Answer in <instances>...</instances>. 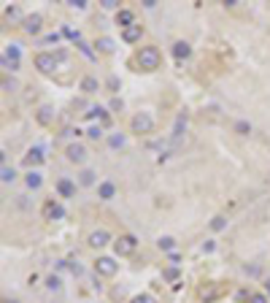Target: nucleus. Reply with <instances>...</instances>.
I'll use <instances>...</instances> for the list:
<instances>
[{
	"instance_id": "1",
	"label": "nucleus",
	"mask_w": 270,
	"mask_h": 303,
	"mask_svg": "<svg viewBox=\"0 0 270 303\" xmlns=\"http://www.w3.org/2000/svg\"><path fill=\"white\" fill-rule=\"evenodd\" d=\"M135 63H138L141 71H157V68L162 65V54H160V49H157V46H141Z\"/></svg>"
},
{
	"instance_id": "2",
	"label": "nucleus",
	"mask_w": 270,
	"mask_h": 303,
	"mask_svg": "<svg viewBox=\"0 0 270 303\" xmlns=\"http://www.w3.org/2000/svg\"><path fill=\"white\" fill-rule=\"evenodd\" d=\"M135 249H138V238H135L132 233H124V236H119V238L114 241L116 257H127V254H132Z\"/></svg>"
},
{
	"instance_id": "3",
	"label": "nucleus",
	"mask_w": 270,
	"mask_h": 303,
	"mask_svg": "<svg viewBox=\"0 0 270 303\" xmlns=\"http://www.w3.org/2000/svg\"><path fill=\"white\" fill-rule=\"evenodd\" d=\"M19 60H22V49H19V44H6V49H3V68L6 71H19Z\"/></svg>"
},
{
	"instance_id": "4",
	"label": "nucleus",
	"mask_w": 270,
	"mask_h": 303,
	"mask_svg": "<svg viewBox=\"0 0 270 303\" xmlns=\"http://www.w3.org/2000/svg\"><path fill=\"white\" fill-rule=\"evenodd\" d=\"M130 127H132V133H152V130H154V119H152V114H146V111L135 114V116H132V122H130Z\"/></svg>"
},
{
	"instance_id": "5",
	"label": "nucleus",
	"mask_w": 270,
	"mask_h": 303,
	"mask_svg": "<svg viewBox=\"0 0 270 303\" xmlns=\"http://www.w3.org/2000/svg\"><path fill=\"white\" fill-rule=\"evenodd\" d=\"M33 63H35V68H38L41 73H52L54 68H57V63H60V60H57V54L41 52V54H35V60H33Z\"/></svg>"
},
{
	"instance_id": "6",
	"label": "nucleus",
	"mask_w": 270,
	"mask_h": 303,
	"mask_svg": "<svg viewBox=\"0 0 270 303\" xmlns=\"http://www.w3.org/2000/svg\"><path fill=\"white\" fill-rule=\"evenodd\" d=\"M119 271V263L114 257H98L95 260V274H100V276H114Z\"/></svg>"
},
{
	"instance_id": "7",
	"label": "nucleus",
	"mask_w": 270,
	"mask_h": 303,
	"mask_svg": "<svg viewBox=\"0 0 270 303\" xmlns=\"http://www.w3.org/2000/svg\"><path fill=\"white\" fill-rule=\"evenodd\" d=\"M54 190H57L60 198H73L76 195V182H73V179H68V176H60L57 184H54Z\"/></svg>"
},
{
	"instance_id": "8",
	"label": "nucleus",
	"mask_w": 270,
	"mask_h": 303,
	"mask_svg": "<svg viewBox=\"0 0 270 303\" xmlns=\"http://www.w3.org/2000/svg\"><path fill=\"white\" fill-rule=\"evenodd\" d=\"M65 157H68L70 162H76V165H81V162L86 160V146H84V144H68Z\"/></svg>"
},
{
	"instance_id": "9",
	"label": "nucleus",
	"mask_w": 270,
	"mask_h": 303,
	"mask_svg": "<svg viewBox=\"0 0 270 303\" xmlns=\"http://www.w3.org/2000/svg\"><path fill=\"white\" fill-rule=\"evenodd\" d=\"M25 33L27 35H38L41 33V27H43V19H41V14H33V17H25Z\"/></svg>"
},
{
	"instance_id": "10",
	"label": "nucleus",
	"mask_w": 270,
	"mask_h": 303,
	"mask_svg": "<svg viewBox=\"0 0 270 303\" xmlns=\"http://www.w3.org/2000/svg\"><path fill=\"white\" fill-rule=\"evenodd\" d=\"M43 217H46V220H65V208H62V203L49 200V203L43 206Z\"/></svg>"
},
{
	"instance_id": "11",
	"label": "nucleus",
	"mask_w": 270,
	"mask_h": 303,
	"mask_svg": "<svg viewBox=\"0 0 270 303\" xmlns=\"http://www.w3.org/2000/svg\"><path fill=\"white\" fill-rule=\"evenodd\" d=\"M98 198H100V200H111V198H116V184L111 182V179H106V182H100V184H98Z\"/></svg>"
},
{
	"instance_id": "12",
	"label": "nucleus",
	"mask_w": 270,
	"mask_h": 303,
	"mask_svg": "<svg viewBox=\"0 0 270 303\" xmlns=\"http://www.w3.org/2000/svg\"><path fill=\"white\" fill-rule=\"evenodd\" d=\"M43 160H46V157H43V149H41V146H33V149L27 152V157H25V165L33 170L35 165H41Z\"/></svg>"
},
{
	"instance_id": "13",
	"label": "nucleus",
	"mask_w": 270,
	"mask_h": 303,
	"mask_svg": "<svg viewBox=\"0 0 270 303\" xmlns=\"http://www.w3.org/2000/svg\"><path fill=\"white\" fill-rule=\"evenodd\" d=\"M141 35H144V27H141V25H132V27L122 30V41L124 44H138Z\"/></svg>"
},
{
	"instance_id": "14",
	"label": "nucleus",
	"mask_w": 270,
	"mask_h": 303,
	"mask_svg": "<svg viewBox=\"0 0 270 303\" xmlns=\"http://www.w3.org/2000/svg\"><path fill=\"white\" fill-rule=\"evenodd\" d=\"M78 184H81V187H95V184H98V174H95L92 168H81L78 170Z\"/></svg>"
},
{
	"instance_id": "15",
	"label": "nucleus",
	"mask_w": 270,
	"mask_h": 303,
	"mask_svg": "<svg viewBox=\"0 0 270 303\" xmlns=\"http://www.w3.org/2000/svg\"><path fill=\"white\" fill-rule=\"evenodd\" d=\"M108 241H111L108 230H92V233H89V246H95V249H100V246H106Z\"/></svg>"
},
{
	"instance_id": "16",
	"label": "nucleus",
	"mask_w": 270,
	"mask_h": 303,
	"mask_svg": "<svg viewBox=\"0 0 270 303\" xmlns=\"http://www.w3.org/2000/svg\"><path fill=\"white\" fill-rule=\"evenodd\" d=\"M116 25L122 27V30L132 27V25H135V14H132L130 9H122V11H116Z\"/></svg>"
},
{
	"instance_id": "17",
	"label": "nucleus",
	"mask_w": 270,
	"mask_h": 303,
	"mask_svg": "<svg viewBox=\"0 0 270 303\" xmlns=\"http://www.w3.org/2000/svg\"><path fill=\"white\" fill-rule=\"evenodd\" d=\"M187 122H189L187 114H178V116H176V125H173V141H176V144L181 141V136L187 133Z\"/></svg>"
},
{
	"instance_id": "18",
	"label": "nucleus",
	"mask_w": 270,
	"mask_h": 303,
	"mask_svg": "<svg viewBox=\"0 0 270 303\" xmlns=\"http://www.w3.org/2000/svg\"><path fill=\"white\" fill-rule=\"evenodd\" d=\"M95 49L103 52V54H111L116 49V41H114V38H108V35H100L98 41H95Z\"/></svg>"
},
{
	"instance_id": "19",
	"label": "nucleus",
	"mask_w": 270,
	"mask_h": 303,
	"mask_svg": "<svg viewBox=\"0 0 270 303\" xmlns=\"http://www.w3.org/2000/svg\"><path fill=\"white\" fill-rule=\"evenodd\" d=\"M170 52H173V57H176V60H187L189 54H192V46H189L187 41H176Z\"/></svg>"
},
{
	"instance_id": "20",
	"label": "nucleus",
	"mask_w": 270,
	"mask_h": 303,
	"mask_svg": "<svg viewBox=\"0 0 270 303\" xmlns=\"http://www.w3.org/2000/svg\"><path fill=\"white\" fill-rule=\"evenodd\" d=\"M25 184H27V190H41V184H43V176H41V170H27V176H25Z\"/></svg>"
},
{
	"instance_id": "21",
	"label": "nucleus",
	"mask_w": 270,
	"mask_h": 303,
	"mask_svg": "<svg viewBox=\"0 0 270 303\" xmlns=\"http://www.w3.org/2000/svg\"><path fill=\"white\" fill-rule=\"evenodd\" d=\"M78 90L86 92V95H92V92H98V90H100V81L95 79V76H84L81 84H78Z\"/></svg>"
},
{
	"instance_id": "22",
	"label": "nucleus",
	"mask_w": 270,
	"mask_h": 303,
	"mask_svg": "<svg viewBox=\"0 0 270 303\" xmlns=\"http://www.w3.org/2000/svg\"><path fill=\"white\" fill-rule=\"evenodd\" d=\"M84 116H86V119H103V122H108V114H106V108H103V106H89Z\"/></svg>"
},
{
	"instance_id": "23",
	"label": "nucleus",
	"mask_w": 270,
	"mask_h": 303,
	"mask_svg": "<svg viewBox=\"0 0 270 303\" xmlns=\"http://www.w3.org/2000/svg\"><path fill=\"white\" fill-rule=\"evenodd\" d=\"M52 119H54V108L52 106L38 108V122H41V125H52Z\"/></svg>"
},
{
	"instance_id": "24",
	"label": "nucleus",
	"mask_w": 270,
	"mask_h": 303,
	"mask_svg": "<svg viewBox=\"0 0 270 303\" xmlns=\"http://www.w3.org/2000/svg\"><path fill=\"white\" fill-rule=\"evenodd\" d=\"M157 246H160V249L162 252H173V249H176V238H173V236H160V238H157Z\"/></svg>"
},
{
	"instance_id": "25",
	"label": "nucleus",
	"mask_w": 270,
	"mask_h": 303,
	"mask_svg": "<svg viewBox=\"0 0 270 303\" xmlns=\"http://www.w3.org/2000/svg\"><path fill=\"white\" fill-rule=\"evenodd\" d=\"M6 19H11V22H25V17H22V9L19 6H6Z\"/></svg>"
},
{
	"instance_id": "26",
	"label": "nucleus",
	"mask_w": 270,
	"mask_h": 303,
	"mask_svg": "<svg viewBox=\"0 0 270 303\" xmlns=\"http://www.w3.org/2000/svg\"><path fill=\"white\" fill-rule=\"evenodd\" d=\"M233 130L238 136H249L251 133V122H246V119H238L235 125H233Z\"/></svg>"
},
{
	"instance_id": "27",
	"label": "nucleus",
	"mask_w": 270,
	"mask_h": 303,
	"mask_svg": "<svg viewBox=\"0 0 270 303\" xmlns=\"http://www.w3.org/2000/svg\"><path fill=\"white\" fill-rule=\"evenodd\" d=\"M46 290H52V292H60L62 290V279L60 276H46Z\"/></svg>"
},
{
	"instance_id": "28",
	"label": "nucleus",
	"mask_w": 270,
	"mask_h": 303,
	"mask_svg": "<svg viewBox=\"0 0 270 303\" xmlns=\"http://www.w3.org/2000/svg\"><path fill=\"white\" fill-rule=\"evenodd\" d=\"M127 144V138L122 133H114V136H108V146L111 149H122V146Z\"/></svg>"
},
{
	"instance_id": "29",
	"label": "nucleus",
	"mask_w": 270,
	"mask_h": 303,
	"mask_svg": "<svg viewBox=\"0 0 270 303\" xmlns=\"http://www.w3.org/2000/svg\"><path fill=\"white\" fill-rule=\"evenodd\" d=\"M211 230L213 233H221V230H227V220H224V217H213V220H211Z\"/></svg>"
},
{
	"instance_id": "30",
	"label": "nucleus",
	"mask_w": 270,
	"mask_h": 303,
	"mask_svg": "<svg viewBox=\"0 0 270 303\" xmlns=\"http://www.w3.org/2000/svg\"><path fill=\"white\" fill-rule=\"evenodd\" d=\"M0 179H3V184H11L14 179H17V170H14L11 165H6V162H3V176H0Z\"/></svg>"
},
{
	"instance_id": "31",
	"label": "nucleus",
	"mask_w": 270,
	"mask_h": 303,
	"mask_svg": "<svg viewBox=\"0 0 270 303\" xmlns=\"http://www.w3.org/2000/svg\"><path fill=\"white\" fill-rule=\"evenodd\" d=\"M86 138H92V141H100V138H103V127H100V125L86 127Z\"/></svg>"
},
{
	"instance_id": "32",
	"label": "nucleus",
	"mask_w": 270,
	"mask_h": 303,
	"mask_svg": "<svg viewBox=\"0 0 270 303\" xmlns=\"http://www.w3.org/2000/svg\"><path fill=\"white\" fill-rule=\"evenodd\" d=\"M216 295H219V290H216V287H208V290H203V292H200V298H203L205 303H211L213 298H216Z\"/></svg>"
},
{
	"instance_id": "33",
	"label": "nucleus",
	"mask_w": 270,
	"mask_h": 303,
	"mask_svg": "<svg viewBox=\"0 0 270 303\" xmlns=\"http://www.w3.org/2000/svg\"><path fill=\"white\" fill-rule=\"evenodd\" d=\"M62 35H65V38H70V41H78V44H81V33H78V30L62 27Z\"/></svg>"
},
{
	"instance_id": "34",
	"label": "nucleus",
	"mask_w": 270,
	"mask_h": 303,
	"mask_svg": "<svg viewBox=\"0 0 270 303\" xmlns=\"http://www.w3.org/2000/svg\"><path fill=\"white\" fill-rule=\"evenodd\" d=\"M130 303H157V298H154V295H149V292H144V295H135Z\"/></svg>"
},
{
	"instance_id": "35",
	"label": "nucleus",
	"mask_w": 270,
	"mask_h": 303,
	"mask_svg": "<svg viewBox=\"0 0 270 303\" xmlns=\"http://www.w3.org/2000/svg\"><path fill=\"white\" fill-rule=\"evenodd\" d=\"M17 87H19V84L14 81V79H9V76H6V79H3V90H6V92H14Z\"/></svg>"
},
{
	"instance_id": "36",
	"label": "nucleus",
	"mask_w": 270,
	"mask_h": 303,
	"mask_svg": "<svg viewBox=\"0 0 270 303\" xmlns=\"http://www.w3.org/2000/svg\"><path fill=\"white\" fill-rule=\"evenodd\" d=\"M165 279H168V282H173V279H178V266H170L168 271H165Z\"/></svg>"
},
{
	"instance_id": "37",
	"label": "nucleus",
	"mask_w": 270,
	"mask_h": 303,
	"mask_svg": "<svg viewBox=\"0 0 270 303\" xmlns=\"http://www.w3.org/2000/svg\"><path fill=\"white\" fill-rule=\"evenodd\" d=\"M249 300H251V303H270V300H267V295H262V292L249 295Z\"/></svg>"
},
{
	"instance_id": "38",
	"label": "nucleus",
	"mask_w": 270,
	"mask_h": 303,
	"mask_svg": "<svg viewBox=\"0 0 270 303\" xmlns=\"http://www.w3.org/2000/svg\"><path fill=\"white\" fill-rule=\"evenodd\" d=\"M68 6H70V9H78V11H84V9H86V0H68Z\"/></svg>"
},
{
	"instance_id": "39",
	"label": "nucleus",
	"mask_w": 270,
	"mask_h": 303,
	"mask_svg": "<svg viewBox=\"0 0 270 303\" xmlns=\"http://www.w3.org/2000/svg\"><path fill=\"white\" fill-rule=\"evenodd\" d=\"M100 6H103V9H116V11H122V9H119V0H100Z\"/></svg>"
},
{
	"instance_id": "40",
	"label": "nucleus",
	"mask_w": 270,
	"mask_h": 303,
	"mask_svg": "<svg viewBox=\"0 0 270 303\" xmlns=\"http://www.w3.org/2000/svg\"><path fill=\"white\" fill-rule=\"evenodd\" d=\"M60 38H62V33H49L43 38V44H60Z\"/></svg>"
},
{
	"instance_id": "41",
	"label": "nucleus",
	"mask_w": 270,
	"mask_h": 303,
	"mask_svg": "<svg viewBox=\"0 0 270 303\" xmlns=\"http://www.w3.org/2000/svg\"><path fill=\"white\" fill-rule=\"evenodd\" d=\"M70 274H73V276H81V274H84V268L78 266V263H70Z\"/></svg>"
},
{
	"instance_id": "42",
	"label": "nucleus",
	"mask_w": 270,
	"mask_h": 303,
	"mask_svg": "<svg viewBox=\"0 0 270 303\" xmlns=\"http://www.w3.org/2000/svg\"><path fill=\"white\" fill-rule=\"evenodd\" d=\"M243 271H246L249 276H259V266H246Z\"/></svg>"
},
{
	"instance_id": "43",
	"label": "nucleus",
	"mask_w": 270,
	"mask_h": 303,
	"mask_svg": "<svg viewBox=\"0 0 270 303\" xmlns=\"http://www.w3.org/2000/svg\"><path fill=\"white\" fill-rule=\"evenodd\" d=\"M78 49H81V52H84V54H86V57H89V60L95 57V54H92V49H89V46H86V44H78Z\"/></svg>"
},
{
	"instance_id": "44",
	"label": "nucleus",
	"mask_w": 270,
	"mask_h": 303,
	"mask_svg": "<svg viewBox=\"0 0 270 303\" xmlns=\"http://www.w3.org/2000/svg\"><path fill=\"white\" fill-rule=\"evenodd\" d=\"M111 108H114V111H122V100L114 98V100H111Z\"/></svg>"
},
{
	"instance_id": "45",
	"label": "nucleus",
	"mask_w": 270,
	"mask_h": 303,
	"mask_svg": "<svg viewBox=\"0 0 270 303\" xmlns=\"http://www.w3.org/2000/svg\"><path fill=\"white\" fill-rule=\"evenodd\" d=\"M108 87L111 90H119V79H116V76H111V79H108Z\"/></svg>"
},
{
	"instance_id": "46",
	"label": "nucleus",
	"mask_w": 270,
	"mask_h": 303,
	"mask_svg": "<svg viewBox=\"0 0 270 303\" xmlns=\"http://www.w3.org/2000/svg\"><path fill=\"white\" fill-rule=\"evenodd\" d=\"M213 246H216L213 241H205V244H203V252H213Z\"/></svg>"
},
{
	"instance_id": "47",
	"label": "nucleus",
	"mask_w": 270,
	"mask_h": 303,
	"mask_svg": "<svg viewBox=\"0 0 270 303\" xmlns=\"http://www.w3.org/2000/svg\"><path fill=\"white\" fill-rule=\"evenodd\" d=\"M3 303H19V300H11V298H6V300H3Z\"/></svg>"
},
{
	"instance_id": "48",
	"label": "nucleus",
	"mask_w": 270,
	"mask_h": 303,
	"mask_svg": "<svg viewBox=\"0 0 270 303\" xmlns=\"http://www.w3.org/2000/svg\"><path fill=\"white\" fill-rule=\"evenodd\" d=\"M267 292H270V282H267Z\"/></svg>"
}]
</instances>
